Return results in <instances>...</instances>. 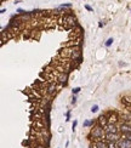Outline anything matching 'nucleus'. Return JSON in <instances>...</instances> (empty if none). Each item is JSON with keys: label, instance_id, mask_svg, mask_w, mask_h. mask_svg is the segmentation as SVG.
I'll return each mask as SVG.
<instances>
[{"label": "nucleus", "instance_id": "11", "mask_svg": "<svg viewBox=\"0 0 131 148\" xmlns=\"http://www.w3.org/2000/svg\"><path fill=\"white\" fill-rule=\"evenodd\" d=\"M112 43H113V38H109L107 41H106V46L108 47V46H110L112 45Z\"/></svg>", "mask_w": 131, "mask_h": 148}, {"label": "nucleus", "instance_id": "2", "mask_svg": "<svg viewBox=\"0 0 131 148\" xmlns=\"http://www.w3.org/2000/svg\"><path fill=\"white\" fill-rule=\"evenodd\" d=\"M117 147L118 148H131V141L120 138L119 141L117 142Z\"/></svg>", "mask_w": 131, "mask_h": 148}, {"label": "nucleus", "instance_id": "9", "mask_svg": "<svg viewBox=\"0 0 131 148\" xmlns=\"http://www.w3.org/2000/svg\"><path fill=\"white\" fill-rule=\"evenodd\" d=\"M55 89H56V85H55V83H52V84H51V85L49 86V90H47V91H49V93H52V92H54Z\"/></svg>", "mask_w": 131, "mask_h": 148}, {"label": "nucleus", "instance_id": "7", "mask_svg": "<svg viewBox=\"0 0 131 148\" xmlns=\"http://www.w3.org/2000/svg\"><path fill=\"white\" fill-rule=\"evenodd\" d=\"M98 124H100V126H107V119H106V117L104 115H101L100 118H98Z\"/></svg>", "mask_w": 131, "mask_h": 148}, {"label": "nucleus", "instance_id": "13", "mask_svg": "<svg viewBox=\"0 0 131 148\" xmlns=\"http://www.w3.org/2000/svg\"><path fill=\"white\" fill-rule=\"evenodd\" d=\"M97 110H98V106H97V104L92 106V108H91V112H92V113H96Z\"/></svg>", "mask_w": 131, "mask_h": 148}, {"label": "nucleus", "instance_id": "12", "mask_svg": "<svg viewBox=\"0 0 131 148\" xmlns=\"http://www.w3.org/2000/svg\"><path fill=\"white\" fill-rule=\"evenodd\" d=\"M80 90H81V89H80V88H74V89H73V90H72V92H73V95H75V93L80 92Z\"/></svg>", "mask_w": 131, "mask_h": 148}, {"label": "nucleus", "instance_id": "4", "mask_svg": "<svg viewBox=\"0 0 131 148\" xmlns=\"http://www.w3.org/2000/svg\"><path fill=\"white\" fill-rule=\"evenodd\" d=\"M104 131H106V134H117L118 129H117V126L114 124H108L104 127Z\"/></svg>", "mask_w": 131, "mask_h": 148}, {"label": "nucleus", "instance_id": "10", "mask_svg": "<svg viewBox=\"0 0 131 148\" xmlns=\"http://www.w3.org/2000/svg\"><path fill=\"white\" fill-rule=\"evenodd\" d=\"M121 138H124V140H129L131 141V132L130 134H123V137Z\"/></svg>", "mask_w": 131, "mask_h": 148}, {"label": "nucleus", "instance_id": "16", "mask_svg": "<svg viewBox=\"0 0 131 148\" xmlns=\"http://www.w3.org/2000/svg\"><path fill=\"white\" fill-rule=\"evenodd\" d=\"M76 124H78V121H76V120H74V123H73V130H74V129H75Z\"/></svg>", "mask_w": 131, "mask_h": 148}, {"label": "nucleus", "instance_id": "6", "mask_svg": "<svg viewBox=\"0 0 131 148\" xmlns=\"http://www.w3.org/2000/svg\"><path fill=\"white\" fill-rule=\"evenodd\" d=\"M93 148H108V144L103 141H97L93 143Z\"/></svg>", "mask_w": 131, "mask_h": 148}, {"label": "nucleus", "instance_id": "14", "mask_svg": "<svg viewBox=\"0 0 131 148\" xmlns=\"http://www.w3.org/2000/svg\"><path fill=\"white\" fill-rule=\"evenodd\" d=\"M85 9L89 10V11H92V7H91V6H89V5H85Z\"/></svg>", "mask_w": 131, "mask_h": 148}, {"label": "nucleus", "instance_id": "15", "mask_svg": "<svg viewBox=\"0 0 131 148\" xmlns=\"http://www.w3.org/2000/svg\"><path fill=\"white\" fill-rule=\"evenodd\" d=\"M75 102H76V97L74 96V97H73V100H72V103H73V104H75Z\"/></svg>", "mask_w": 131, "mask_h": 148}, {"label": "nucleus", "instance_id": "1", "mask_svg": "<svg viewBox=\"0 0 131 148\" xmlns=\"http://www.w3.org/2000/svg\"><path fill=\"white\" fill-rule=\"evenodd\" d=\"M91 136L95 137V138H102L103 137V129H102V126L98 125L97 127H95L91 132Z\"/></svg>", "mask_w": 131, "mask_h": 148}, {"label": "nucleus", "instance_id": "17", "mask_svg": "<svg viewBox=\"0 0 131 148\" xmlns=\"http://www.w3.org/2000/svg\"><path fill=\"white\" fill-rule=\"evenodd\" d=\"M3 1H4V0H3Z\"/></svg>", "mask_w": 131, "mask_h": 148}, {"label": "nucleus", "instance_id": "8", "mask_svg": "<svg viewBox=\"0 0 131 148\" xmlns=\"http://www.w3.org/2000/svg\"><path fill=\"white\" fill-rule=\"evenodd\" d=\"M67 78H68V75H67L66 73H62V74L60 75V78H58V79H60V81H61V83H66V81H67Z\"/></svg>", "mask_w": 131, "mask_h": 148}, {"label": "nucleus", "instance_id": "5", "mask_svg": "<svg viewBox=\"0 0 131 148\" xmlns=\"http://www.w3.org/2000/svg\"><path fill=\"white\" fill-rule=\"evenodd\" d=\"M120 131H121V134H130L131 125L130 124H126V123H123V124L120 125Z\"/></svg>", "mask_w": 131, "mask_h": 148}, {"label": "nucleus", "instance_id": "3", "mask_svg": "<svg viewBox=\"0 0 131 148\" xmlns=\"http://www.w3.org/2000/svg\"><path fill=\"white\" fill-rule=\"evenodd\" d=\"M106 138H107L108 142H114V143H117L120 140L118 134H106Z\"/></svg>", "mask_w": 131, "mask_h": 148}]
</instances>
